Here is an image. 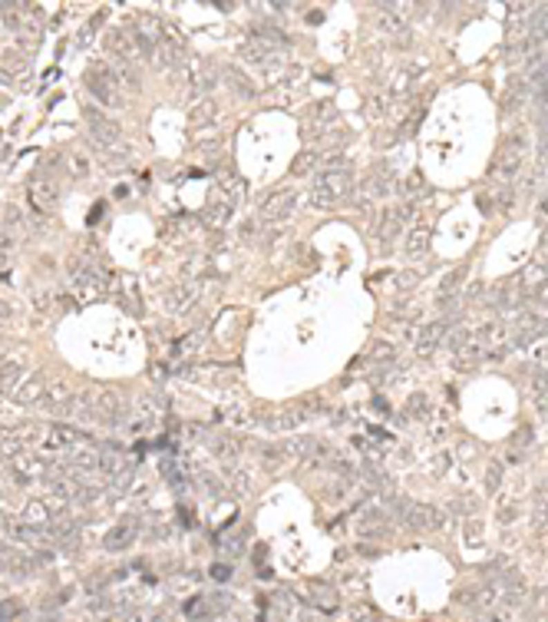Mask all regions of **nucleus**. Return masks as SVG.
<instances>
[{
    "mask_svg": "<svg viewBox=\"0 0 548 622\" xmlns=\"http://www.w3.org/2000/svg\"><path fill=\"white\" fill-rule=\"evenodd\" d=\"M350 196V172L343 169H327L324 176L314 183V205L327 209V205H337Z\"/></svg>",
    "mask_w": 548,
    "mask_h": 622,
    "instance_id": "nucleus-1",
    "label": "nucleus"
},
{
    "mask_svg": "<svg viewBox=\"0 0 548 622\" xmlns=\"http://www.w3.org/2000/svg\"><path fill=\"white\" fill-rule=\"evenodd\" d=\"M86 90H89V96H93L96 103H103V107H119V103H122V100H119V86L113 83L106 63H93L86 70Z\"/></svg>",
    "mask_w": 548,
    "mask_h": 622,
    "instance_id": "nucleus-2",
    "label": "nucleus"
},
{
    "mask_svg": "<svg viewBox=\"0 0 548 622\" xmlns=\"http://www.w3.org/2000/svg\"><path fill=\"white\" fill-rule=\"evenodd\" d=\"M294 205H297L294 189H274V192H267V196L261 199V215L281 222V219H287V215L294 212Z\"/></svg>",
    "mask_w": 548,
    "mask_h": 622,
    "instance_id": "nucleus-3",
    "label": "nucleus"
},
{
    "mask_svg": "<svg viewBox=\"0 0 548 622\" xmlns=\"http://www.w3.org/2000/svg\"><path fill=\"white\" fill-rule=\"evenodd\" d=\"M86 122H89V129H93V136H96L100 146H113V149H116V143H119L116 120H109L100 107H89L86 103Z\"/></svg>",
    "mask_w": 548,
    "mask_h": 622,
    "instance_id": "nucleus-4",
    "label": "nucleus"
},
{
    "mask_svg": "<svg viewBox=\"0 0 548 622\" xmlns=\"http://www.w3.org/2000/svg\"><path fill=\"white\" fill-rule=\"evenodd\" d=\"M27 199L37 212H50L57 205V183L53 179H33L27 185Z\"/></svg>",
    "mask_w": 548,
    "mask_h": 622,
    "instance_id": "nucleus-5",
    "label": "nucleus"
},
{
    "mask_svg": "<svg viewBox=\"0 0 548 622\" xmlns=\"http://www.w3.org/2000/svg\"><path fill=\"white\" fill-rule=\"evenodd\" d=\"M519 169H522V146H519V139H516V143H505V146H502V152H499V159H495L492 172H495V176H502V179H512Z\"/></svg>",
    "mask_w": 548,
    "mask_h": 622,
    "instance_id": "nucleus-6",
    "label": "nucleus"
},
{
    "mask_svg": "<svg viewBox=\"0 0 548 622\" xmlns=\"http://www.w3.org/2000/svg\"><path fill=\"white\" fill-rule=\"evenodd\" d=\"M109 66V76H113V83H116L119 90H139V70H135L133 63H126V60H113V63H106Z\"/></svg>",
    "mask_w": 548,
    "mask_h": 622,
    "instance_id": "nucleus-7",
    "label": "nucleus"
},
{
    "mask_svg": "<svg viewBox=\"0 0 548 622\" xmlns=\"http://www.w3.org/2000/svg\"><path fill=\"white\" fill-rule=\"evenodd\" d=\"M135 533H139L135 520H122V523H116V527L109 530V536H106V549H126V547H133V543H135Z\"/></svg>",
    "mask_w": 548,
    "mask_h": 622,
    "instance_id": "nucleus-8",
    "label": "nucleus"
},
{
    "mask_svg": "<svg viewBox=\"0 0 548 622\" xmlns=\"http://www.w3.org/2000/svg\"><path fill=\"white\" fill-rule=\"evenodd\" d=\"M106 46L116 53V60H126V63H133L135 57H139V46H135V37H126L122 30H113L109 33V40H106Z\"/></svg>",
    "mask_w": 548,
    "mask_h": 622,
    "instance_id": "nucleus-9",
    "label": "nucleus"
},
{
    "mask_svg": "<svg viewBox=\"0 0 548 622\" xmlns=\"http://www.w3.org/2000/svg\"><path fill=\"white\" fill-rule=\"evenodd\" d=\"M406 523H410V527H416V530H436L443 520H440V513H436V510H430V506H410V516H406Z\"/></svg>",
    "mask_w": 548,
    "mask_h": 622,
    "instance_id": "nucleus-10",
    "label": "nucleus"
},
{
    "mask_svg": "<svg viewBox=\"0 0 548 622\" xmlns=\"http://www.w3.org/2000/svg\"><path fill=\"white\" fill-rule=\"evenodd\" d=\"M228 215H232V202H228L225 196H218V199H211V202H208V209H205L202 219H205L208 226H222Z\"/></svg>",
    "mask_w": 548,
    "mask_h": 622,
    "instance_id": "nucleus-11",
    "label": "nucleus"
},
{
    "mask_svg": "<svg viewBox=\"0 0 548 622\" xmlns=\"http://www.w3.org/2000/svg\"><path fill=\"white\" fill-rule=\"evenodd\" d=\"M426 245H430V228L426 226L410 228V235H406V255H423Z\"/></svg>",
    "mask_w": 548,
    "mask_h": 622,
    "instance_id": "nucleus-12",
    "label": "nucleus"
},
{
    "mask_svg": "<svg viewBox=\"0 0 548 622\" xmlns=\"http://www.w3.org/2000/svg\"><path fill=\"white\" fill-rule=\"evenodd\" d=\"M443 331H446L443 324H426L423 334H419V341H416V351H419V354H430V351L443 341Z\"/></svg>",
    "mask_w": 548,
    "mask_h": 622,
    "instance_id": "nucleus-13",
    "label": "nucleus"
},
{
    "mask_svg": "<svg viewBox=\"0 0 548 622\" xmlns=\"http://www.w3.org/2000/svg\"><path fill=\"white\" fill-rule=\"evenodd\" d=\"M23 378V367L17 365V361H0V387L3 391H14L17 384Z\"/></svg>",
    "mask_w": 548,
    "mask_h": 622,
    "instance_id": "nucleus-14",
    "label": "nucleus"
},
{
    "mask_svg": "<svg viewBox=\"0 0 548 622\" xmlns=\"http://www.w3.org/2000/svg\"><path fill=\"white\" fill-rule=\"evenodd\" d=\"M225 80L232 83V90H235L238 96H254V83H252V80H245V76L238 73V70H228V73H225Z\"/></svg>",
    "mask_w": 548,
    "mask_h": 622,
    "instance_id": "nucleus-15",
    "label": "nucleus"
},
{
    "mask_svg": "<svg viewBox=\"0 0 548 622\" xmlns=\"http://www.w3.org/2000/svg\"><path fill=\"white\" fill-rule=\"evenodd\" d=\"M462 278H466V268H453V272L440 282V295H453V291L462 285Z\"/></svg>",
    "mask_w": 548,
    "mask_h": 622,
    "instance_id": "nucleus-16",
    "label": "nucleus"
},
{
    "mask_svg": "<svg viewBox=\"0 0 548 622\" xmlns=\"http://www.w3.org/2000/svg\"><path fill=\"white\" fill-rule=\"evenodd\" d=\"M222 189H225V199H228V202H241V196H245V183H241V179H232V176L222 183Z\"/></svg>",
    "mask_w": 548,
    "mask_h": 622,
    "instance_id": "nucleus-17",
    "label": "nucleus"
},
{
    "mask_svg": "<svg viewBox=\"0 0 548 622\" xmlns=\"http://www.w3.org/2000/svg\"><path fill=\"white\" fill-rule=\"evenodd\" d=\"M314 166H317V152H301L294 159V176H308Z\"/></svg>",
    "mask_w": 548,
    "mask_h": 622,
    "instance_id": "nucleus-18",
    "label": "nucleus"
},
{
    "mask_svg": "<svg viewBox=\"0 0 548 622\" xmlns=\"http://www.w3.org/2000/svg\"><path fill=\"white\" fill-rule=\"evenodd\" d=\"M211 113H215V103L205 100V103H198V107L192 109V120L195 122H208V120H211Z\"/></svg>",
    "mask_w": 548,
    "mask_h": 622,
    "instance_id": "nucleus-19",
    "label": "nucleus"
},
{
    "mask_svg": "<svg viewBox=\"0 0 548 622\" xmlns=\"http://www.w3.org/2000/svg\"><path fill=\"white\" fill-rule=\"evenodd\" d=\"M380 527H384V516H377V513H370V520H357V530L360 533L380 530Z\"/></svg>",
    "mask_w": 548,
    "mask_h": 622,
    "instance_id": "nucleus-20",
    "label": "nucleus"
},
{
    "mask_svg": "<svg viewBox=\"0 0 548 622\" xmlns=\"http://www.w3.org/2000/svg\"><path fill=\"white\" fill-rule=\"evenodd\" d=\"M14 533L20 536V540H30V543H40V540H44V533L33 530V527H17Z\"/></svg>",
    "mask_w": 548,
    "mask_h": 622,
    "instance_id": "nucleus-21",
    "label": "nucleus"
},
{
    "mask_svg": "<svg viewBox=\"0 0 548 622\" xmlns=\"http://www.w3.org/2000/svg\"><path fill=\"white\" fill-rule=\"evenodd\" d=\"M499 477H502V467H499V464H489V473H486V490H495V486H499Z\"/></svg>",
    "mask_w": 548,
    "mask_h": 622,
    "instance_id": "nucleus-22",
    "label": "nucleus"
},
{
    "mask_svg": "<svg viewBox=\"0 0 548 622\" xmlns=\"http://www.w3.org/2000/svg\"><path fill=\"white\" fill-rule=\"evenodd\" d=\"M426 397L423 394H416V397H410V414H413V417H419V414H426Z\"/></svg>",
    "mask_w": 548,
    "mask_h": 622,
    "instance_id": "nucleus-23",
    "label": "nucleus"
},
{
    "mask_svg": "<svg viewBox=\"0 0 548 622\" xmlns=\"http://www.w3.org/2000/svg\"><path fill=\"white\" fill-rule=\"evenodd\" d=\"M10 616H17V603H0V622L10 619Z\"/></svg>",
    "mask_w": 548,
    "mask_h": 622,
    "instance_id": "nucleus-24",
    "label": "nucleus"
},
{
    "mask_svg": "<svg viewBox=\"0 0 548 622\" xmlns=\"http://www.w3.org/2000/svg\"><path fill=\"white\" fill-rule=\"evenodd\" d=\"M211 576H215V579H228V576H232V569L218 562V566H211Z\"/></svg>",
    "mask_w": 548,
    "mask_h": 622,
    "instance_id": "nucleus-25",
    "label": "nucleus"
},
{
    "mask_svg": "<svg viewBox=\"0 0 548 622\" xmlns=\"http://www.w3.org/2000/svg\"><path fill=\"white\" fill-rule=\"evenodd\" d=\"M535 100H538V103H542V107L548 109V83H542V86H538V93H535Z\"/></svg>",
    "mask_w": 548,
    "mask_h": 622,
    "instance_id": "nucleus-26",
    "label": "nucleus"
},
{
    "mask_svg": "<svg viewBox=\"0 0 548 622\" xmlns=\"http://www.w3.org/2000/svg\"><path fill=\"white\" fill-rule=\"evenodd\" d=\"M354 616H357V619H360V622H373V612H370V609H367V606H360V609H357V612H354Z\"/></svg>",
    "mask_w": 548,
    "mask_h": 622,
    "instance_id": "nucleus-27",
    "label": "nucleus"
},
{
    "mask_svg": "<svg viewBox=\"0 0 548 622\" xmlns=\"http://www.w3.org/2000/svg\"><path fill=\"white\" fill-rule=\"evenodd\" d=\"M10 83H14V80H10V73H7V70H3V66H0V86H3V90H7V86H10Z\"/></svg>",
    "mask_w": 548,
    "mask_h": 622,
    "instance_id": "nucleus-28",
    "label": "nucleus"
},
{
    "mask_svg": "<svg viewBox=\"0 0 548 622\" xmlns=\"http://www.w3.org/2000/svg\"><path fill=\"white\" fill-rule=\"evenodd\" d=\"M416 282V275L413 272H406V275H400V285H413Z\"/></svg>",
    "mask_w": 548,
    "mask_h": 622,
    "instance_id": "nucleus-29",
    "label": "nucleus"
},
{
    "mask_svg": "<svg viewBox=\"0 0 548 622\" xmlns=\"http://www.w3.org/2000/svg\"><path fill=\"white\" fill-rule=\"evenodd\" d=\"M7 245H10V239H7V232H3V228H0V252H3V248H7Z\"/></svg>",
    "mask_w": 548,
    "mask_h": 622,
    "instance_id": "nucleus-30",
    "label": "nucleus"
},
{
    "mask_svg": "<svg viewBox=\"0 0 548 622\" xmlns=\"http://www.w3.org/2000/svg\"><path fill=\"white\" fill-rule=\"evenodd\" d=\"M545 242H548V232H545Z\"/></svg>",
    "mask_w": 548,
    "mask_h": 622,
    "instance_id": "nucleus-31",
    "label": "nucleus"
}]
</instances>
